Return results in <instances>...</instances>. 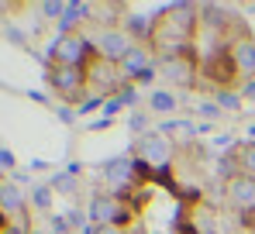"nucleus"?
<instances>
[{
	"mask_svg": "<svg viewBox=\"0 0 255 234\" xmlns=\"http://www.w3.org/2000/svg\"><path fill=\"white\" fill-rule=\"evenodd\" d=\"M197 111H200L204 117H217V114H221V107H217V104H200Z\"/></svg>",
	"mask_w": 255,
	"mask_h": 234,
	"instance_id": "nucleus-28",
	"label": "nucleus"
},
{
	"mask_svg": "<svg viewBox=\"0 0 255 234\" xmlns=\"http://www.w3.org/2000/svg\"><path fill=\"white\" fill-rule=\"evenodd\" d=\"M52 200H55V190H52L48 183H38V186L31 190V207H35V210H52Z\"/></svg>",
	"mask_w": 255,
	"mask_h": 234,
	"instance_id": "nucleus-17",
	"label": "nucleus"
},
{
	"mask_svg": "<svg viewBox=\"0 0 255 234\" xmlns=\"http://www.w3.org/2000/svg\"><path fill=\"white\" fill-rule=\"evenodd\" d=\"M131 127H134V131H141V127H145V117L138 114V111H134V114H131Z\"/></svg>",
	"mask_w": 255,
	"mask_h": 234,
	"instance_id": "nucleus-29",
	"label": "nucleus"
},
{
	"mask_svg": "<svg viewBox=\"0 0 255 234\" xmlns=\"http://www.w3.org/2000/svg\"><path fill=\"white\" fill-rule=\"evenodd\" d=\"M0 234H31V231H28V224H24V217H21V221H10V224H7V228H3Z\"/></svg>",
	"mask_w": 255,
	"mask_h": 234,
	"instance_id": "nucleus-22",
	"label": "nucleus"
},
{
	"mask_svg": "<svg viewBox=\"0 0 255 234\" xmlns=\"http://www.w3.org/2000/svg\"><path fill=\"white\" fill-rule=\"evenodd\" d=\"M242 100H255V79H245V86H242Z\"/></svg>",
	"mask_w": 255,
	"mask_h": 234,
	"instance_id": "nucleus-27",
	"label": "nucleus"
},
{
	"mask_svg": "<svg viewBox=\"0 0 255 234\" xmlns=\"http://www.w3.org/2000/svg\"><path fill=\"white\" fill-rule=\"evenodd\" d=\"M214 145H217V148H228V145H231V138H228V134H217V138H214Z\"/></svg>",
	"mask_w": 255,
	"mask_h": 234,
	"instance_id": "nucleus-30",
	"label": "nucleus"
},
{
	"mask_svg": "<svg viewBox=\"0 0 255 234\" xmlns=\"http://www.w3.org/2000/svg\"><path fill=\"white\" fill-rule=\"evenodd\" d=\"M86 79H90V86H97L100 93H118L121 90V69L114 66V62H104V59H93L90 66H86Z\"/></svg>",
	"mask_w": 255,
	"mask_h": 234,
	"instance_id": "nucleus-10",
	"label": "nucleus"
},
{
	"mask_svg": "<svg viewBox=\"0 0 255 234\" xmlns=\"http://www.w3.org/2000/svg\"><path fill=\"white\" fill-rule=\"evenodd\" d=\"M155 24H159V17H148V14H138V10H128L121 17V31L134 45H148L152 35H155Z\"/></svg>",
	"mask_w": 255,
	"mask_h": 234,
	"instance_id": "nucleus-11",
	"label": "nucleus"
},
{
	"mask_svg": "<svg viewBox=\"0 0 255 234\" xmlns=\"http://www.w3.org/2000/svg\"><path fill=\"white\" fill-rule=\"evenodd\" d=\"M31 234H45V231H31Z\"/></svg>",
	"mask_w": 255,
	"mask_h": 234,
	"instance_id": "nucleus-35",
	"label": "nucleus"
},
{
	"mask_svg": "<svg viewBox=\"0 0 255 234\" xmlns=\"http://www.w3.org/2000/svg\"><path fill=\"white\" fill-rule=\"evenodd\" d=\"M48 186H52L55 193H73V190H76V183H73V176H55V179H52Z\"/></svg>",
	"mask_w": 255,
	"mask_h": 234,
	"instance_id": "nucleus-21",
	"label": "nucleus"
},
{
	"mask_svg": "<svg viewBox=\"0 0 255 234\" xmlns=\"http://www.w3.org/2000/svg\"><path fill=\"white\" fill-rule=\"evenodd\" d=\"M238 234H255V231H238Z\"/></svg>",
	"mask_w": 255,
	"mask_h": 234,
	"instance_id": "nucleus-34",
	"label": "nucleus"
},
{
	"mask_svg": "<svg viewBox=\"0 0 255 234\" xmlns=\"http://www.w3.org/2000/svg\"><path fill=\"white\" fill-rule=\"evenodd\" d=\"M217 107H221V111L238 114V111H242V97H238V93H231V90H221V93H217Z\"/></svg>",
	"mask_w": 255,
	"mask_h": 234,
	"instance_id": "nucleus-18",
	"label": "nucleus"
},
{
	"mask_svg": "<svg viewBox=\"0 0 255 234\" xmlns=\"http://www.w3.org/2000/svg\"><path fill=\"white\" fill-rule=\"evenodd\" d=\"M155 66H159V59H155L152 45H134L125 59H121V66H118V69H121V76L131 79V83H148L152 76H159V73H155Z\"/></svg>",
	"mask_w": 255,
	"mask_h": 234,
	"instance_id": "nucleus-3",
	"label": "nucleus"
},
{
	"mask_svg": "<svg viewBox=\"0 0 255 234\" xmlns=\"http://www.w3.org/2000/svg\"><path fill=\"white\" fill-rule=\"evenodd\" d=\"M134 155L141 158V165H155V169H166L172 158V141L159 131H145L134 145Z\"/></svg>",
	"mask_w": 255,
	"mask_h": 234,
	"instance_id": "nucleus-4",
	"label": "nucleus"
},
{
	"mask_svg": "<svg viewBox=\"0 0 255 234\" xmlns=\"http://www.w3.org/2000/svg\"><path fill=\"white\" fill-rule=\"evenodd\" d=\"M97 107H100V100L93 97V100H83V104L76 107V114H90V111H97Z\"/></svg>",
	"mask_w": 255,
	"mask_h": 234,
	"instance_id": "nucleus-25",
	"label": "nucleus"
},
{
	"mask_svg": "<svg viewBox=\"0 0 255 234\" xmlns=\"http://www.w3.org/2000/svg\"><path fill=\"white\" fill-rule=\"evenodd\" d=\"M52 231L55 234H69V221H66V217H52Z\"/></svg>",
	"mask_w": 255,
	"mask_h": 234,
	"instance_id": "nucleus-24",
	"label": "nucleus"
},
{
	"mask_svg": "<svg viewBox=\"0 0 255 234\" xmlns=\"http://www.w3.org/2000/svg\"><path fill=\"white\" fill-rule=\"evenodd\" d=\"M128 221H131V210H125V203L114 193H93V200H90L93 228H125Z\"/></svg>",
	"mask_w": 255,
	"mask_h": 234,
	"instance_id": "nucleus-2",
	"label": "nucleus"
},
{
	"mask_svg": "<svg viewBox=\"0 0 255 234\" xmlns=\"http://www.w3.org/2000/svg\"><path fill=\"white\" fill-rule=\"evenodd\" d=\"M249 141H252V145H255V120H252V124H249Z\"/></svg>",
	"mask_w": 255,
	"mask_h": 234,
	"instance_id": "nucleus-32",
	"label": "nucleus"
},
{
	"mask_svg": "<svg viewBox=\"0 0 255 234\" xmlns=\"http://www.w3.org/2000/svg\"><path fill=\"white\" fill-rule=\"evenodd\" d=\"M176 107H179V100H176L172 90H152V97H148V111H155V114H172Z\"/></svg>",
	"mask_w": 255,
	"mask_h": 234,
	"instance_id": "nucleus-16",
	"label": "nucleus"
},
{
	"mask_svg": "<svg viewBox=\"0 0 255 234\" xmlns=\"http://www.w3.org/2000/svg\"><path fill=\"white\" fill-rule=\"evenodd\" d=\"M238 165H242V172H245V176H255V145H245V148H242Z\"/></svg>",
	"mask_w": 255,
	"mask_h": 234,
	"instance_id": "nucleus-19",
	"label": "nucleus"
},
{
	"mask_svg": "<svg viewBox=\"0 0 255 234\" xmlns=\"http://www.w3.org/2000/svg\"><path fill=\"white\" fill-rule=\"evenodd\" d=\"M93 55V45L80 35V31H69V35H59L48 48V59L52 66H83L86 59Z\"/></svg>",
	"mask_w": 255,
	"mask_h": 234,
	"instance_id": "nucleus-1",
	"label": "nucleus"
},
{
	"mask_svg": "<svg viewBox=\"0 0 255 234\" xmlns=\"http://www.w3.org/2000/svg\"><path fill=\"white\" fill-rule=\"evenodd\" d=\"M0 165L3 169H14V152L10 148H0Z\"/></svg>",
	"mask_w": 255,
	"mask_h": 234,
	"instance_id": "nucleus-26",
	"label": "nucleus"
},
{
	"mask_svg": "<svg viewBox=\"0 0 255 234\" xmlns=\"http://www.w3.org/2000/svg\"><path fill=\"white\" fill-rule=\"evenodd\" d=\"M134 48V41L128 38L121 28H104L97 41H93V52H97V59H104V62H114V66H121V59H125L128 52Z\"/></svg>",
	"mask_w": 255,
	"mask_h": 234,
	"instance_id": "nucleus-5",
	"label": "nucleus"
},
{
	"mask_svg": "<svg viewBox=\"0 0 255 234\" xmlns=\"http://www.w3.org/2000/svg\"><path fill=\"white\" fill-rule=\"evenodd\" d=\"M93 234H125L121 228H93Z\"/></svg>",
	"mask_w": 255,
	"mask_h": 234,
	"instance_id": "nucleus-31",
	"label": "nucleus"
},
{
	"mask_svg": "<svg viewBox=\"0 0 255 234\" xmlns=\"http://www.w3.org/2000/svg\"><path fill=\"white\" fill-rule=\"evenodd\" d=\"M134 172H138V162H134V158L118 155V158H111V162H104V176H107V183H111L114 196L134 186Z\"/></svg>",
	"mask_w": 255,
	"mask_h": 234,
	"instance_id": "nucleus-9",
	"label": "nucleus"
},
{
	"mask_svg": "<svg viewBox=\"0 0 255 234\" xmlns=\"http://www.w3.org/2000/svg\"><path fill=\"white\" fill-rule=\"evenodd\" d=\"M228 200L238 207V210H255V176H245V172H238V176H231L228 179Z\"/></svg>",
	"mask_w": 255,
	"mask_h": 234,
	"instance_id": "nucleus-12",
	"label": "nucleus"
},
{
	"mask_svg": "<svg viewBox=\"0 0 255 234\" xmlns=\"http://www.w3.org/2000/svg\"><path fill=\"white\" fill-rule=\"evenodd\" d=\"M7 224H10V221H7V217H3V214H0V231H3V228H7Z\"/></svg>",
	"mask_w": 255,
	"mask_h": 234,
	"instance_id": "nucleus-33",
	"label": "nucleus"
},
{
	"mask_svg": "<svg viewBox=\"0 0 255 234\" xmlns=\"http://www.w3.org/2000/svg\"><path fill=\"white\" fill-rule=\"evenodd\" d=\"M228 52H231V59H235L238 76L252 79L255 76V41L249 38V35H242V38H235L231 45H228Z\"/></svg>",
	"mask_w": 255,
	"mask_h": 234,
	"instance_id": "nucleus-13",
	"label": "nucleus"
},
{
	"mask_svg": "<svg viewBox=\"0 0 255 234\" xmlns=\"http://www.w3.org/2000/svg\"><path fill=\"white\" fill-rule=\"evenodd\" d=\"M200 127L197 124H190V120H176V117H166L162 124H159V134H166V138H193Z\"/></svg>",
	"mask_w": 255,
	"mask_h": 234,
	"instance_id": "nucleus-15",
	"label": "nucleus"
},
{
	"mask_svg": "<svg viewBox=\"0 0 255 234\" xmlns=\"http://www.w3.org/2000/svg\"><path fill=\"white\" fill-rule=\"evenodd\" d=\"M38 10H42L45 17H59V21H62V14H66V3H62V0H45V3H38Z\"/></svg>",
	"mask_w": 255,
	"mask_h": 234,
	"instance_id": "nucleus-20",
	"label": "nucleus"
},
{
	"mask_svg": "<svg viewBox=\"0 0 255 234\" xmlns=\"http://www.w3.org/2000/svg\"><path fill=\"white\" fill-rule=\"evenodd\" d=\"M118 97L125 100L128 107H134V104H138V100H134V86H121V90H118Z\"/></svg>",
	"mask_w": 255,
	"mask_h": 234,
	"instance_id": "nucleus-23",
	"label": "nucleus"
},
{
	"mask_svg": "<svg viewBox=\"0 0 255 234\" xmlns=\"http://www.w3.org/2000/svg\"><path fill=\"white\" fill-rule=\"evenodd\" d=\"M0 214L7 221H21L24 217V193L17 183H0Z\"/></svg>",
	"mask_w": 255,
	"mask_h": 234,
	"instance_id": "nucleus-14",
	"label": "nucleus"
},
{
	"mask_svg": "<svg viewBox=\"0 0 255 234\" xmlns=\"http://www.w3.org/2000/svg\"><path fill=\"white\" fill-rule=\"evenodd\" d=\"M155 73L162 79H169V86H193L197 79V62L190 55H172V59H159Z\"/></svg>",
	"mask_w": 255,
	"mask_h": 234,
	"instance_id": "nucleus-8",
	"label": "nucleus"
},
{
	"mask_svg": "<svg viewBox=\"0 0 255 234\" xmlns=\"http://www.w3.org/2000/svg\"><path fill=\"white\" fill-rule=\"evenodd\" d=\"M200 69H204V76L211 79L214 86H221V90H228V86H231V83L238 79L235 59H231V52H224V48H217L214 55H204Z\"/></svg>",
	"mask_w": 255,
	"mask_h": 234,
	"instance_id": "nucleus-6",
	"label": "nucleus"
},
{
	"mask_svg": "<svg viewBox=\"0 0 255 234\" xmlns=\"http://www.w3.org/2000/svg\"><path fill=\"white\" fill-rule=\"evenodd\" d=\"M48 83L62 93V97H80V90L90 86V79H86V66H52V73H48Z\"/></svg>",
	"mask_w": 255,
	"mask_h": 234,
	"instance_id": "nucleus-7",
	"label": "nucleus"
}]
</instances>
